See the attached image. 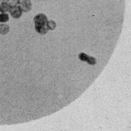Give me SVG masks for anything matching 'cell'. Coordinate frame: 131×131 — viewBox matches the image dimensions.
I'll use <instances>...</instances> for the list:
<instances>
[{"label":"cell","instance_id":"cell-6","mask_svg":"<svg viewBox=\"0 0 131 131\" xmlns=\"http://www.w3.org/2000/svg\"><path fill=\"white\" fill-rule=\"evenodd\" d=\"M9 20V16L5 13L0 14V23H6Z\"/></svg>","mask_w":131,"mask_h":131},{"label":"cell","instance_id":"cell-4","mask_svg":"<svg viewBox=\"0 0 131 131\" xmlns=\"http://www.w3.org/2000/svg\"><path fill=\"white\" fill-rule=\"evenodd\" d=\"M10 7H11L6 2H2L0 4V12L4 13L9 12Z\"/></svg>","mask_w":131,"mask_h":131},{"label":"cell","instance_id":"cell-3","mask_svg":"<svg viewBox=\"0 0 131 131\" xmlns=\"http://www.w3.org/2000/svg\"><path fill=\"white\" fill-rule=\"evenodd\" d=\"M10 15L15 19H18L22 16L23 11L19 6L11 7L9 11Z\"/></svg>","mask_w":131,"mask_h":131},{"label":"cell","instance_id":"cell-10","mask_svg":"<svg viewBox=\"0 0 131 131\" xmlns=\"http://www.w3.org/2000/svg\"><path fill=\"white\" fill-rule=\"evenodd\" d=\"M87 62L89 64L91 65H94L96 63L95 59L93 57H89L88 60Z\"/></svg>","mask_w":131,"mask_h":131},{"label":"cell","instance_id":"cell-1","mask_svg":"<svg viewBox=\"0 0 131 131\" xmlns=\"http://www.w3.org/2000/svg\"><path fill=\"white\" fill-rule=\"evenodd\" d=\"M35 28L36 31L39 34H45L48 32L47 17L45 14L40 13L36 15L34 19Z\"/></svg>","mask_w":131,"mask_h":131},{"label":"cell","instance_id":"cell-9","mask_svg":"<svg viewBox=\"0 0 131 131\" xmlns=\"http://www.w3.org/2000/svg\"><path fill=\"white\" fill-rule=\"evenodd\" d=\"M89 58V56L84 53H81L79 55V59L82 61H87Z\"/></svg>","mask_w":131,"mask_h":131},{"label":"cell","instance_id":"cell-8","mask_svg":"<svg viewBox=\"0 0 131 131\" xmlns=\"http://www.w3.org/2000/svg\"><path fill=\"white\" fill-rule=\"evenodd\" d=\"M18 1L19 0H7L6 2L11 7L18 5Z\"/></svg>","mask_w":131,"mask_h":131},{"label":"cell","instance_id":"cell-7","mask_svg":"<svg viewBox=\"0 0 131 131\" xmlns=\"http://www.w3.org/2000/svg\"><path fill=\"white\" fill-rule=\"evenodd\" d=\"M48 27L49 30H53L56 27V24L54 21L51 20L48 21Z\"/></svg>","mask_w":131,"mask_h":131},{"label":"cell","instance_id":"cell-11","mask_svg":"<svg viewBox=\"0 0 131 131\" xmlns=\"http://www.w3.org/2000/svg\"><path fill=\"white\" fill-rule=\"evenodd\" d=\"M2 1L3 2H6L7 0H2Z\"/></svg>","mask_w":131,"mask_h":131},{"label":"cell","instance_id":"cell-2","mask_svg":"<svg viewBox=\"0 0 131 131\" xmlns=\"http://www.w3.org/2000/svg\"><path fill=\"white\" fill-rule=\"evenodd\" d=\"M18 5L23 12H29L32 8V4L30 0H19Z\"/></svg>","mask_w":131,"mask_h":131},{"label":"cell","instance_id":"cell-5","mask_svg":"<svg viewBox=\"0 0 131 131\" xmlns=\"http://www.w3.org/2000/svg\"><path fill=\"white\" fill-rule=\"evenodd\" d=\"M9 30V26L5 24L0 25V34L5 35L8 33Z\"/></svg>","mask_w":131,"mask_h":131}]
</instances>
